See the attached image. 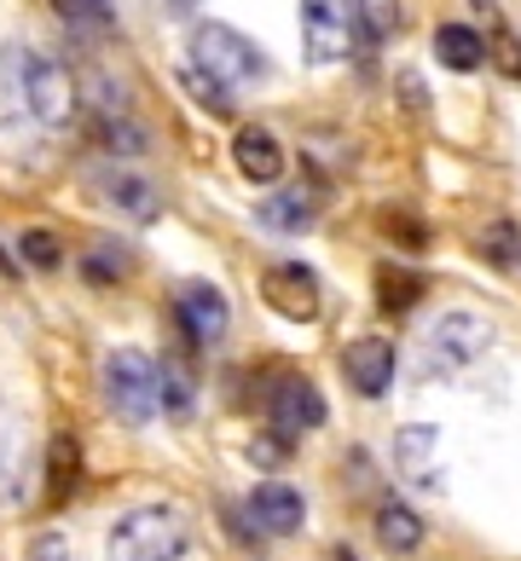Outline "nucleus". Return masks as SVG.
Returning a JSON list of instances; mask_svg holds the SVG:
<instances>
[{"label": "nucleus", "instance_id": "obj_1", "mask_svg": "<svg viewBox=\"0 0 521 561\" xmlns=\"http://www.w3.org/2000/svg\"><path fill=\"white\" fill-rule=\"evenodd\" d=\"M0 88L18 111L41 128H65L76 116V81L65 76V65L35 47H7L0 53Z\"/></svg>", "mask_w": 521, "mask_h": 561}, {"label": "nucleus", "instance_id": "obj_2", "mask_svg": "<svg viewBox=\"0 0 521 561\" xmlns=\"http://www.w3.org/2000/svg\"><path fill=\"white\" fill-rule=\"evenodd\" d=\"M185 545H192V527L174 504H139L104 538L111 561H180Z\"/></svg>", "mask_w": 521, "mask_h": 561}, {"label": "nucleus", "instance_id": "obj_3", "mask_svg": "<svg viewBox=\"0 0 521 561\" xmlns=\"http://www.w3.org/2000/svg\"><path fill=\"white\" fill-rule=\"evenodd\" d=\"M192 65H197L208 81H220L226 93L267 81V53H261L249 35H238L233 24H197V30H192Z\"/></svg>", "mask_w": 521, "mask_h": 561}, {"label": "nucleus", "instance_id": "obj_4", "mask_svg": "<svg viewBox=\"0 0 521 561\" xmlns=\"http://www.w3.org/2000/svg\"><path fill=\"white\" fill-rule=\"evenodd\" d=\"M104 400L122 423L145 428L162 411V388H157V359L139 347H116L111 359H104Z\"/></svg>", "mask_w": 521, "mask_h": 561}, {"label": "nucleus", "instance_id": "obj_5", "mask_svg": "<svg viewBox=\"0 0 521 561\" xmlns=\"http://www.w3.org/2000/svg\"><path fill=\"white\" fill-rule=\"evenodd\" d=\"M487 347H492V324L482 313H464V307H452V313H441L423 330V365L441 370V377L469 370Z\"/></svg>", "mask_w": 521, "mask_h": 561}, {"label": "nucleus", "instance_id": "obj_6", "mask_svg": "<svg viewBox=\"0 0 521 561\" xmlns=\"http://www.w3.org/2000/svg\"><path fill=\"white\" fill-rule=\"evenodd\" d=\"M261 400H267V423H273L279 440H302V434L325 428V393L313 388L302 370H279Z\"/></svg>", "mask_w": 521, "mask_h": 561}, {"label": "nucleus", "instance_id": "obj_7", "mask_svg": "<svg viewBox=\"0 0 521 561\" xmlns=\"http://www.w3.org/2000/svg\"><path fill=\"white\" fill-rule=\"evenodd\" d=\"M353 24L360 12L348 0H302V47L313 65H342L353 47Z\"/></svg>", "mask_w": 521, "mask_h": 561}, {"label": "nucleus", "instance_id": "obj_8", "mask_svg": "<svg viewBox=\"0 0 521 561\" xmlns=\"http://www.w3.org/2000/svg\"><path fill=\"white\" fill-rule=\"evenodd\" d=\"M261 296H267V307H273L279 319H290V324L319 319V273H313V266H302V261H279V266H267Z\"/></svg>", "mask_w": 521, "mask_h": 561}, {"label": "nucleus", "instance_id": "obj_9", "mask_svg": "<svg viewBox=\"0 0 521 561\" xmlns=\"http://www.w3.org/2000/svg\"><path fill=\"white\" fill-rule=\"evenodd\" d=\"M394 370H400V353H394L388 336H360L342 353V377L360 400H383V393L394 388Z\"/></svg>", "mask_w": 521, "mask_h": 561}, {"label": "nucleus", "instance_id": "obj_10", "mask_svg": "<svg viewBox=\"0 0 521 561\" xmlns=\"http://www.w3.org/2000/svg\"><path fill=\"white\" fill-rule=\"evenodd\" d=\"M174 313H180V324H185V336H192L197 347H215L226 330H233V307H226V296L215 284H203V278H192V284H180V296H174Z\"/></svg>", "mask_w": 521, "mask_h": 561}, {"label": "nucleus", "instance_id": "obj_11", "mask_svg": "<svg viewBox=\"0 0 521 561\" xmlns=\"http://www.w3.org/2000/svg\"><path fill=\"white\" fill-rule=\"evenodd\" d=\"M243 515L256 522V533H267V538H290V533H302L307 504H302V492H296V486H284V481H261L256 492L243 497Z\"/></svg>", "mask_w": 521, "mask_h": 561}, {"label": "nucleus", "instance_id": "obj_12", "mask_svg": "<svg viewBox=\"0 0 521 561\" xmlns=\"http://www.w3.org/2000/svg\"><path fill=\"white\" fill-rule=\"evenodd\" d=\"M93 192H99V203H111L122 220L151 226V220L162 215V192H157L145 174H134V169H104V174L93 180Z\"/></svg>", "mask_w": 521, "mask_h": 561}, {"label": "nucleus", "instance_id": "obj_13", "mask_svg": "<svg viewBox=\"0 0 521 561\" xmlns=\"http://www.w3.org/2000/svg\"><path fill=\"white\" fill-rule=\"evenodd\" d=\"M394 469H400L411 486H441V428L411 423V428L394 434Z\"/></svg>", "mask_w": 521, "mask_h": 561}, {"label": "nucleus", "instance_id": "obj_14", "mask_svg": "<svg viewBox=\"0 0 521 561\" xmlns=\"http://www.w3.org/2000/svg\"><path fill=\"white\" fill-rule=\"evenodd\" d=\"M233 162H238V174H243V180L273 185V180L284 174V145L267 134V128H238V139H233Z\"/></svg>", "mask_w": 521, "mask_h": 561}, {"label": "nucleus", "instance_id": "obj_15", "mask_svg": "<svg viewBox=\"0 0 521 561\" xmlns=\"http://www.w3.org/2000/svg\"><path fill=\"white\" fill-rule=\"evenodd\" d=\"M377 545L388 550V556H411L417 545H423V522H417V510H406V504H377Z\"/></svg>", "mask_w": 521, "mask_h": 561}, {"label": "nucleus", "instance_id": "obj_16", "mask_svg": "<svg viewBox=\"0 0 521 561\" xmlns=\"http://www.w3.org/2000/svg\"><path fill=\"white\" fill-rule=\"evenodd\" d=\"M434 58H441L446 70H457V76H469L487 58V41L475 30H464V24H441L434 30Z\"/></svg>", "mask_w": 521, "mask_h": 561}, {"label": "nucleus", "instance_id": "obj_17", "mask_svg": "<svg viewBox=\"0 0 521 561\" xmlns=\"http://www.w3.org/2000/svg\"><path fill=\"white\" fill-rule=\"evenodd\" d=\"M76 474H81V451H76L70 434H58V440L47 446V504L53 510L76 492Z\"/></svg>", "mask_w": 521, "mask_h": 561}, {"label": "nucleus", "instance_id": "obj_18", "mask_svg": "<svg viewBox=\"0 0 521 561\" xmlns=\"http://www.w3.org/2000/svg\"><path fill=\"white\" fill-rule=\"evenodd\" d=\"M157 388H162V411H169V417H192L197 382H192V370H185L180 359H162L157 365Z\"/></svg>", "mask_w": 521, "mask_h": 561}, {"label": "nucleus", "instance_id": "obj_19", "mask_svg": "<svg viewBox=\"0 0 521 561\" xmlns=\"http://www.w3.org/2000/svg\"><path fill=\"white\" fill-rule=\"evenodd\" d=\"M261 220L279 226V232H302V226L313 220V203H307V192H273L261 203Z\"/></svg>", "mask_w": 521, "mask_h": 561}, {"label": "nucleus", "instance_id": "obj_20", "mask_svg": "<svg viewBox=\"0 0 521 561\" xmlns=\"http://www.w3.org/2000/svg\"><path fill=\"white\" fill-rule=\"evenodd\" d=\"M423 296V278H411V273H394V266H383L377 273V301L388 307V313H406V307Z\"/></svg>", "mask_w": 521, "mask_h": 561}, {"label": "nucleus", "instance_id": "obj_21", "mask_svg": "<svg viewBox=\"0 0 521 561\" xmlns=\"http://www.w3.org/2000/svg\"><path fill=\"white\" fill-rule=\"evenodd\" d=\"M58 12H65L76 30H88V35H104V30L116 24L111 0H58Z\"/></svg>", "mask_w": 521, "mask_h": 561}, {"label": "nucleus", "instance_id": "obj_22", "mask_svg": "<svg viewBox=\"0 0 521 561\" xmlns=\"http://www.w3.org/2000/svg\"><path fill=\"white\" fill-rule=\"evenodd\" d=\"M18 255H24L30 266H41V273H53V266L65 261V249H58V238L47 232V226H30V232L18 238Z\"/></svg>", "mask_w": 521, "mask_h": 561}, {"label": "nucleus", "instance_id": "obj_23", "mask_svg": "<svg viewBox=\"0 0 521 561\" xmlns=\"http://www.w3.org/2000/svg\"><path fill=\"white\" fill-rule=\"evenodd\" d=\"M180 76H185V88H192V99H197L203 111H215V116H226V111H233V93H226L220 81H208L197 65H185Z\"/></svg>", "mask_w": 521, "mask_h": 561}, {"label": "nucleus", "instance_id": "obj_24", "mask_svg": "<svg viewBox=\"0 0 521 561\" xmlns=\"http://www.w3.org/2000/svg\"><path fill=\"white\" fill-rule=\"evenodd\" d=\"M353 12H360V24L371 35H394V30H400V0H353Z\"/></svg>", "mask_w": 521, "mask_h": 561}, {"label": "nucleus", "instance_id": "obj_25", "mask_svg": "<svg viewBox=\"0 0 521 561\" xmlns=\"http://www.w3.org/2000/svg\"><path fill=\"white\" fill-rule=\"evenodd\" d=\"M482 255H492V261H516L521 249H516V226L510 220H498L492 232H482Z\"/></svg>", "mask_w": 521, "mask_h": 561}, {"label": "nucleus", "instance_id": "obj_26", "mask_svg": "<svg viewBox=\"0 0 521 561\" xmlns=\"http://www.w3.org/2000/svg\"><path fill=\"white\" fill-rule=\"evenodd\" d=\"M30 561H76V556H70V545L58 533H41L35 545H30Z\"/></svg>", "mask_w": 521, "mask_h": 561}, {"label": "nucleus", "instance_id": "obj_27", "mask_svg": "<svg viewBox=\"0 0 521 561\" xmlns=\"http://www.w3.org/2000/svg\"><path fill=\"white\" fill-rule=\"evenodd\" d=\"M492 53H498V70H505V76H521V41L516 35H498Z\"/></svg>", "mask_w": 521, "mask_h": 561}, {"label": "nucleus", "instance_id": "obj_28", "mask_svg": "<svg viewBox=\"0 0 521 561\" xmlns=\"http://www.w3.org/2000/svg\"><path fill=\"white\" fill-rule=\"evenodd\" d=\"M284 451H290V440H279V434H267V440H256V446H249V457H256V463H267V469H273V463H284Z\"/></svg>", "mask_w": 521, "mask_h": 561}, {"label": "nucleus", "instance_id": "obj_29", "mask_svg": "<svg viewBox=\"0 0 521 561\" xmlns=\"http://www.w3.org/2000/svg\"><path fill=\"white\" fill-rule=\"evenodd\" d=\"M192 7H197V0H162V12H174V18H185Z\"/></svg>", "mask_w": 521, "mask_h": 561}, {"label": "nucleus", "instance_id": "obj_30", "mask_svg": "<svg viewBox=\"0 0 521 561\" xmlns=\"http://www.w3.org/2000/svg\"><path fill=\"white\" fill-rule=\"evenodd\" d=\"M330 561H353V550H348V545H337V550H330Z\"/></svg>", "mask_w": 521, "mask_h": 561}, {"label": "nucleus", "instance_id": "obj_31", "mask_svg": "<svg viewBox=\"0 0 521 561\" xmlns=\"http://www.w3.org/2000/svg\"><path fill=\"white\" fill-rule=\"evenodd\" d=\"M0 273H7V255H0Z\"/></svg>", "mask_w": 521, "mask_h": 561}, {"label": "nucleus", "instance_id": "obj_32", "mask_svg": "<svg viewBox=\"0 0 521 561\" xmlns=\"http://www.w3.org/2000/svg\"><path fill=\"white\" fill-rule=\"evenodd\" d=\"M516 273H521V255H516Z\"/></svg>", "mask_w": 521, "mask_h": 561}]
</instances>
